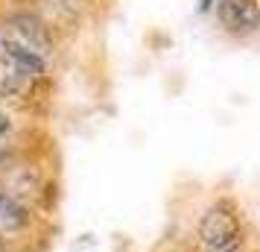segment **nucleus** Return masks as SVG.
<instances>
[{
	"mask_svg": "<svg viewBox=\"0 0 260 252\" xmlns=\"http://www.w3.org/2000/svg\"><path fill=\"white\" fill-rule=\"evenodd\" d=\"M216 15L228 33L246 36L260 26V3L257 0H219Z\"/></svg>",
	"mask_w": 260,
	"mask_h": 252,
	"instance_id": "nucleus-3",
	"label": "nucleus"
},
{
	"mask_svg": "<svg viewBox=\"0 0 260 252\" xmlns=\"http://www.w3.org/2000/svg\"><path fill=\"white\" fill-rule=\"evenodd\" d=\"M196 243L202 252H246L248 223L231 197L213 200L196 220Z\"/></svg>",
	"mask_w": 260,
	"mask_h": 252,
	"instance_id": "nucleus-1",
	"label": "nucleus"
},
{
	"mask_svg": "<svg viewBox=\"0 0 260 252\" xmlns=\"http://www.w3.org/2000/svg\"><path fill=\"white\" fill-rule=\"evenodd\" d=\"M213 3H216V0H199V9H202V12H211Z\"/></svg>",
	"mask_w": 260,
	"mask_h": 252,
	"instance_id": "nucleus-4",
	"label": "nucleus"
},
{
	"mask_svg": "<svg viewBox=\"0 0 260 252\" xmlns=\"http://www.w3.org/2000/svg\"><path fill=\"white\" fill-rule=\"evenodd\" d=\"M38 223H41V214L36 208L0 191V249L18 252L24 243L38 238Z\"/></svg>",
	"mask_w": 260,
	"mask_h": 252,
	"instance_id": "nucleus-2",
	"label": "nucleus"
}]
</instances>
